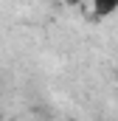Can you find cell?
Wrapping results in <instances>:
<instances>
[{"label": "cell", "instance_id": "2", "mask_svg": "<svg viewBox=\"0 0 118 121\" xmlns=\"http://www.w3.org/2000/svg\"><path fill=\"white\" fill-rule=\"evenodd\" d=\"M62 3H65L67 9H79V6H82V0H62Z\"/></svg>", "mask_w": 118, "mask_h": 121}, {"label": "cell", "instance_id": "1", "mask_svg": "<svg viewBox=\"0 0 118 121\" xmlns=\"http://www.w3.org/2000/svg\"><path fill=\"white\" fill-rule=\"evenodd\" d=\"M118 11V0H93V14L96 17H110Z\"/></svg>", "mask_w": 118, "mask_h": 121}]
</instances>
